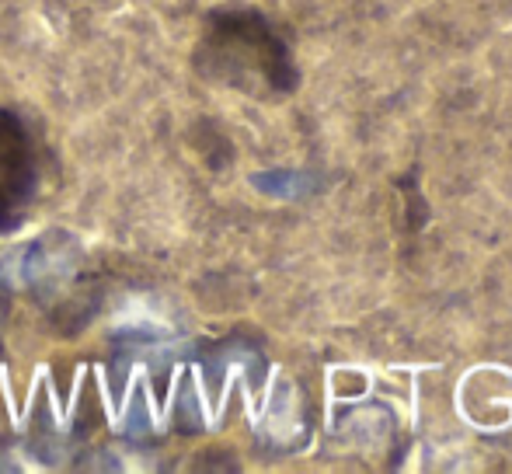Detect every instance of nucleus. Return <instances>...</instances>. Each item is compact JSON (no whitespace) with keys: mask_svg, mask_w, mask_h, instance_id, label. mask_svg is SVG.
Instances as JSON below:
<instances>
[{"mask_svg":"<svg viewBox=\"0 0 512 474\" xmlns=\"http://www.w3.org/2000/svg\"><path fill=\"white\" fill-rule=\"evenodd\" d=\"M21 262H14L18 269V283L25 286H53L60 279H67L74 272V258H77V248L70 237H42V241L28 244L21 251Z\"/></svg>","mask_w":512,"mask_h":474,"instance_id":"f257e3e1","label":"nucleus"},{"mask_svg":"<svg viewBox=\"0 0 512 474\" xmlns=\"http://www.w3.org/2000/svg\"><path fill=\"white\" fill-rule=\"evenodd\" d=\"M255 189L269 192V196L297 199L314 192V182L307 175H293V171H272V175H255Z\"/></svg>","mask_w":512,"mask_h":474,"instance_id":"f03ea898","label":"nucleus"}]
</instances>
